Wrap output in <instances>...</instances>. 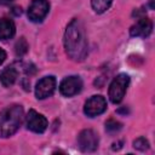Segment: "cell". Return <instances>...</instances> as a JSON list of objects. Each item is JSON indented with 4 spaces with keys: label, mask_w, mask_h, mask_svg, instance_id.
Wrapping results in <instances>:
<instances>
[{
    "label": "cell",
    "mask_w": 155,
    "mask_h": 155,
    "mask_svg": "<svg viewBox=\"0 0 155 155\" xmlns=\"http://www.w3.org/2000/svg\"><path fill=\"white\" fill-rule=\"evenodd\" d=\"M64 48L70 59L81 62L87 56V39L82 23L74 18L64 33Z\"/></svg>",
    "instance_id": "cell-1"
},
{
    "label": "cell",
    "mask_w": 155,
    "mask_h": 155,
    "mask_svg": "<svg viewBox=\"0 0 155 155\" xmlns=\"http://www.w3.org/2000/svg\"><path fill=\"white\" fill-rule=\"evenodd\" d=\"M23 121V108L18 104L10 105L0 111V137L7 138L17 132Z\"/></svg>",
    "instance_id": "cell-2"
},
{
    "label": "cell",
    "mask_w": 155,
    "mask_h": 155,
    "mask_svg": "<svg viewBox=\"0 0 155 155\" xmlns=\"http://www.w3.org/2000/svg\"><path fill=\"white\" fill-rule=\"evenodd\" d=\"M128 84H130V76L127 74L122 73L114 78V80L109 86V99L111 101V103L117 104L124 99Z\"/></svg>",
    "instance_id": "cell-3"
},
{
    "label": "cell",
    "mask_w": 155,
    "mask_h": 155,
    "mask_svg": "<svg viewBox=\"0 0 155 155\" xmlns=\"http://www.w3.org/2000/svg\"><path fill=\"white\" fill-rule=\"evenodd\" d=\"M78 145L84 153H92L98 148V136L93 130H84L78 136Z\"/></svg>",
    "instance_id": "cell-4"
},
{
    "label": "cell",
    "mask_w": 155,
    "mask_h": 155,
    "mask_svg": "<svg viewBox=\"0 0 155 155\" xmlns=\"http://www.w3.org/2000/svg\"><path fill=\"white\" fill-rule=\"evenodd\" d=\"M107 109V101L103 96H92L91 98H88L85 103L84 107V111L87 116L90 117H94L97 115H101L102 113H104Z\"/></svg>",
    "instance_id": "cell-5"
},
{
    "label": "cell",
    "mask_w": 155,
    "mask_h": 155,
    "mask_svg": "<svg viewBox=\"0 0 155 155\" xmlns=\"http://www.w3.org/2000/svg\"><path fill=\"white\" fill-rule=\"evenodd\" d=\"M25 122H27L28 130H30L31 132H35V133H44L48 126L46 117L44 115L39 114L38 111H35L34 109H30L28 111Z\"/></svg>",
    "instance_id": "cell-6"
},
{
    "label": "cell",
    "mask_w": 155,
    "mask_h": 155,
    "mask_svg": "<svg viewBox=\"0 0 155 155\" xmlns=\"http://www.w3.org/2000/svg\"><path fill=\"white\" fill-rule=\"evenodd\" d=\"M50 4L47 0H33L28 8V17L31 22H41L48 13Z\"/></svg>",
    "instance_id": "cell-7"
},
{
    "label": "cell",
    "mask_w": 155,
    "mask_h": 155,
    "mask_svg": "<svg viewBox=\"0 0 155 155\" xmlns=\"http://www.w3.org/2000/svg\"><path fill=\"white\" fill-rule=\"evenodd\" d=\"M57 86L54 76H45L40 79L35 86V96L38 99H45L53 94Z\"/></svg>",
    "instance_id": "cell-8"
},
{
    "label": "cell",
    "mask_w": 155,
    "mask_h": 155,
    "mask_svg": "<svg viewBox=\"0 0 155 155\" xmlns=\"http://www.w3.org/2000/svg\"><path fill=\"white\" fill-rule=\"evenodd\" d=\"M82 88V80L79 76H68L62 80L59 85V92L64 97H73L78 94Z\"/></svg>",
    "instance_id": "cell-9"
},
{
    "label": "cell",
    "mask_w": 155,
    "mask_h": 155,
    "mask_svg": "<svg viewBox=\"0 0 155 155\" xmlns=\"http://www.w3.org/2000/svg\"><path fill=\"white\" fill-rule=\"evenodd\" d=\"M153 31V22L147 18L145 16L142 18H138L134 25L131 27L130 34L132 36H142V38H148Z\"/></svg>",
    "instance_id": "cell-10"
},
{
    "label": "cell",
    "mask_w": 155,
    "mask_h": 155,
    "mask_svg": "<svg viewBox=\"0 0 155 155\" xmlns=\"http://www.w3.org/2000/svg\"><path fill=\"white\" fill-rule=\"evenodd\" d=\"M16 34L15 23L8 18L0 19V40H8Z\"/></svg>",
    "instance_id": "cell-11"
},
{
    "label": "cell",
    "mask_w": 155,
    "mask_h": 155,
    "mask_svg": "<svg viewBox=\"0 0 155 155\" xmlns=\"http://www.w3.org/2000/svg\"><path fill=\"white\" fill-rule=\"evenodd\" d=\"M17 78H18V70H17L13 65L5 68V69L2 70V73H1V75H0L1 84H2L5 87L12 86V85L16 82Z\"/></svg>",
    "instance_id": "cell-12"
},
{
    "label": "cell",
    "mask_w": 155,
    "mask_h": 155,
    "mask_svg": "<svg viewBox=\"0 0 155 155\" xmlns=\"http://www.w3.org/2000/svg\"><path fill=\"white\" fill-rule=\"evenodd\" d=\"M113 0H91L92 8L96 13H104L111 5Z\"/></svg>",
    "instance_id": "cell-13"
},
{
    "label": "cell",
    "mask_w": 155,
    "mask_h": 155,
    "mask_svg": "<svg viewBox=\"0 0 155 155\" xmlns=\"http://www.w3.org/2000/svg\"><path fill=\"white\" fill-rule=\"evenodd\" d=\"M28 48H29V46H28V42H27V40L24 38H21L15 45V52H16V54L18 57L24 56L28 52Z\"/></svg>",
    "instance_id": "cell-14"
},
{
    "label": "cell",
    "mask_w": 155,
    "mask_h": 155,
    "mask_svg": "<svg viewBox=\"0 0 155 155\" xmlns=\"http://www.w3.org/2000/svg\"><path fill=\"white\" fill-rule=\"evenodd\" d=\"M133 147L139 151H145L149 149V142L144 137H139L133 142Z\"/></svg>",
    "instance_id": "cell-15"
},
{
    "label": "cell",
    "mask_w": 155,
    "mask_h": 155,
    "mask_svg": "<svg viewBox=\"0 0 155 155\" xmlns=\"http://www.w3.org/2000/svg\"><path fill=\"white\" fill-rule=\"evenodd\" d=\"M121 127H122V125H121L119 121L113 120V119H110V120H108V121L105 122V130H107L108 132H110V133H114V132L120 131Z\"/></svg>",
    "instance_id": "cell-16"
},
{
    "label": "cell",
    "mask_w": 155,
    "mask_h": 155,
    "mask_svg": "<svg viewBox=\"0 0 155 155\" xmlns=\"http://www.w3.org/2000/svg\"><path fill=\"white\" fill-rule=\"evenodd\" d=\"M5 59H6V52L2 48H0V64H2Z\"/></svg>",
    "instance_id": "cell-17"
},
{
    "label": "cell",
    "mask_w": 155,
    "mask_h": 155,
    "mask_svg": "<svg viewBox=\"0 0 155 155\" xmlns=\"http://www.w3.org/2000/svg\"><path fill=\"white\" fill-rule=\"evenodd\" d=\"M12 0H0V5H7V4H10Z\"/></svg>",
    "instance_id": "cell-18"
},
{
    "label": "cell",
    "mask_w": 155,
    "mask_h": 155,
    "mask_svg": "<svg viewBox=\"0 0 155 155\" xmlns=\"http://www.w3.org/2000/svg\"><path fill=\"white\" fill-rule=\"evenodd\" d=\"M154 1H155V0H149V6H150V8H151V10H154V8H155Z\"/></svg>",
    "instance_id": "cell-19"
}]
</instances>
